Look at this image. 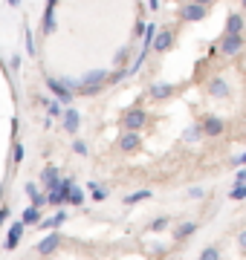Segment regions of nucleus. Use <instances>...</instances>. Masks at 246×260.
Here are the masks:
<instances>
[{
    "mask_svg": "<svg viewBox=\"0 0 246 260\" xmlns=\"http://www.w3.org/2000/svg\"><path fill=\"white\" fill-rule=\"evenodd\" d=\"M145 124H148V110H145V107H131V110L122 113V127H125V130L139 133Z\"/></svg>",
    "mask_w": 246,
    "mask_h": 260,
    "instance_id": "obj_1",
    "label": "nucleus"
},
{
    "mask_svg": "<svg viewBox=\"0 0 246 260\" xmlns=\"http://www.w3.org/2000/svg\"><path fill=\"white\" fill-rule=\"evenodd\" d=\"M243 47H246V38L243 35H223V38H220V44H218V52L223 58H235V55L243 52Z\"/></svg>",
    "mask_w": 246,
    "mask_h": 260,
    "instance_id": "obj_2",
    "label": "nucleus"
},
{
    "mask_svg": "<svg viewBox=\"0 0 246 260\" xmlns=\"http://www.w3.org/2000/svg\"><path fill=\"white\" fill-rule=\"evenodd\" d=\"M44 84H47V90L52 93V99H55V102L61 104V107H73V99H76V95L70 93V90H67L64 84L58 81V78L47 75V78H44Z\"/></svg>",
    "mask_w": 246,
    "mask_h": 260,
    "instance_id": "obj_3",
    "label": "nucleus"
},
{
    "mask_svg": "<svg viewBox=\"0 0 246 260\" xmlns=\"http://www.w3.org/2000/svg\"><path fill=\"white\" fill-rule=\"evenodd\" d=\"M208 15L206 6H197V3H180V9H177V18L182 20V23H200V20Z\"/></svg>",
    "mask_w": 246,
    "mask_h": 260,
    "instance_id": "obj_4",
    "label": "nucleus"
},
{
    "mask_svg": "<svg viewBox=\"0 0 246 260\" xmlns=\"http://www.w3.org/2000/svg\"><path fill=\"white\" fill-rule=\"evenodd\" d=\"M58 121H61V130H64L67 136H76L78 127H81V113L76 107H64L61 116H58Z\"/></svg>",
    "mask_w": 246,
    "mask_h": 260,
    "instance_id": "obj_5",
    "label": "nucleus"
},
{
    "mask_svg": "<svg viewBox=\"0 0 246 260\" xmlns=\"http://www.w3.org/2000/svg\"><path fill=\"white\" fill-rule=\"evenodd\" d=\"M200 127H203V139H218L223 133V119L214 116V113H206L203 121H200Z\"/></svg>",
    "mask_w": 246,
    "mask_h": 260,
    "instance_id": "obj_6",
    "label": "nucleus"
},
{
    "mask_svg": "<svg viewBox=\"0 0 246 260\" xmlns=\"http://www.w3.org/2000/svg\"><path fill=\"white\" fill-rule=\"evenodd\" d=\"M58 249H61V234H58V232H49L44 240H38V246H35V254H38V257H49V254H55Z\"/></svg>",
    "mask_w": 246,
    "mask_h": 260,
    "instance_id": "obj_7",
    "label": "nucleus"
},
{
    "mask_svg": "<svg viewBox=\"0 0 246 260\" xmlns=\"http://www.w3.org/2000/svg\"><path fill=\"white\" fill-rule=\"evenodd\" d=\"M151 49L160 52V55H165L168 49H174V32H171V29H157V35H153V41H151Z\"/></svg>",
    "mask_w": 246,
    "mask_h": 260,
    "instance_id": "obj_8",
    "label": "nucleus"
},
{
    "mask_svg": "<svg viewBox=\"0 0 246 260\" xmlns=\"http://www.w3.org/2000/svg\"><path fill=\"white\" fill-rule=\"evenodd\" d=\"M174 93H177V87L171 81H153L151 87H148V95H151L153 102H165V99H171Z\"/></svg>",
    "mask_w": 246,
    "mask_h": 260,
    "instance_id": "obj_9",
    "label": "nucleus"
},
{
    "mask_svg": "<svg viewBox=\"0 0 246 260\" xmlns=\"http://www.w3.org/2000/svg\"><path fill=\"white\" fill-rule=\"evenodd\" d=\"M23 232H26V225L20 223H12L9 225V234H6V243H3V246H6V251H15L20 246V240H23Z\"/></svg>",
    "mask_w": 246,
    "mask_h": 260,
    "instance_id": "obj_10",
    "label": "nucleus"
},
{
    "mask_svg": "<svg viewBox=\"0 0 246 260\" xmlns=\"http://www.w3.org/2000/svg\"><path fill=\"white\" fill-rule=\"evenodd\" d=\"M206 93L211 95V99H226L229 95V81L223 78V75H214V78L206 84Z\"/></svg>",
    "mask_w": 246,
    "mask_h": 260,
    "instance_id": "obj_11",
    "label": "nucleus"
},
{
    "mask_svg": "<svg viewBox=\"0 0 246 260\" xmlns=\"http://www.w3.org/2000/svg\"><path fill=\"white\" fill-rule=\"evenodd\" d=\"M107 78H110V70L107 67H99V70H90V73H84L81 78H76V84H107ZM110 87V84H107Z\"/></svg>",
    "mask_w": 246,
    "mask_h": 260,
    "instance_id": "obj_12",
    "label": "nucleus"
},
{
    "mask_svg": "<svg viewBox=\"0 0 246 260\" xmlns=\"http://www.w3.org/2000/svg\"><path fill=\"white\" fill-rule=\"evenodd\" d=\"M139 145H142V136H139V133H133V130H125L122 136H119V150H125V153L139 150Z\"/></svg>",
    "mask_w": 246,
    "mask_h": 260,
    "instance_id": "obj_13",
    "label": "nucleus"
},
{
    "mask_svg": "<svg viewBox=\"0 0 246 260\" xmlns=\"http://www.w3.org/2000/svg\"><path fill=\"white\" fill-rule=\"evenodd\" d=\"M243 26H246V20L240 12H232L226 18V26H223V35H243Z\"/></svg>",
    "mask_w": 246,
    "mask_h": 260,
    "instance_id": "obj_14",
    "label": "nucleus"
},
{
    "mask_svg": "<svg viewBox=\"0 0 246 260\" xmlns=\"http://www.w3.org/2000/svg\"><path fill=\"white\" fill-rule=\"evenodd\" d=\"M55 29H58L55 9H52V6H44V18H41V32H44V35H52Z\"/></svg>",
    "mask_w": 246,
    "mask_h": 260,
    "instance_id": "obj_15",
    "label": "nucleus"
},
{
    "mask_svg": "<svg viewBox=\"0 0 246 260\" xmlns=\"http://www.w3.org/2000/svg\"><path fill=\"white\" fill-rule=\"evenodd\" d=\"M41 220H44V208H35V205H29V208H23V214H20V223L26 225H38Z\"/></svg>",
    "mask_w": 246,
    "mask_h": 260,
    "instance_id": "obj_16",
    "label": "nucleus"
},
{
    "mask_svg": "<svg viewBox=\"0 0 246 260\" xmlns=\"http://www.w3.org/2000/svg\"><path fill=\"white\" fill-rule=\"evenodd\" d=\"M197 229H200V225L194 223V220H191V223H180L177 229H174V232H171V237H174L177 243H182V240H189V237L197 232Z\"/></svg>",
    "mask_w": 246,
    "mask_h": 260,
    "instance_id": "obj_17",
    "label": "nucleus"
},
{
    "mask_svg": "<svg viewBox=\"0 0 246 260\" xmlns=\"http://www.w3.org/2000/svg\"><path fill=\"white\" fill-rule=\"evenodd\" d=\"M58 177H61V168H58V165H47L44 171H41V177H38V179H41V185H44V188H49Z\"/></svg>",
    "mask_w": 246,
    "mask_h": 260,
    "instance_id": "obj_18",
    "label": "nucleus"
},
{
    "mask_svg": "<svg viewBox=\"0 0 246 260\" xmlns=\"http://www.w3.org/2000/svg\"><path fill=\"white\" fill-rule=\"evenodd\" d=\"M67 223V211H55L52 214V217H49V220H41V229H44V232H47V229H61V225Z\"/></svg>",
    "mask_w": 246,
    "mask_h": 260,
    "instance_id": "obj_19",
    "label": "nucleus"
},
{
    "mask_svg": "<svg viewBox=\"0 0 246 260\" xmlns=\"http://www.w3.org/2000/svg\"><path fill=\"white\" fill-rule=\"evenodd\" d=\"M87 191L93 194V200H96V203H104V200L110 197V191H107V188H104L102 182H87Z\"/></svg>",
    "mask_w": 246,
    "mask_h": 260,
    "instance_id": "obj_20",
    "label": "nucleus"
},
{
    "mask_svg": "<svg viewBox=\"0 0 246 260\" xmlns=\"http://www.w3.org/2000/svg\"><path fill=\"white\" fill-rule=\"evenodd\" d=\"M153 35H157V23H145V29H142V47L139 49H148L151 52V41H153Z\"/></svg>",
    "mask_w": 246,
    "mask_h": 260,
    "instance_id": "obj_21",
    "label": "nucleus"
},
{
    "mask_svg": "<svg viewBox=\"0 0 246 260\" xmlns=\"http://www.w3.org/2000/svg\"><path fill=\"white\" fill-rule=\"evenodd\" d=\"M23 41H26V55H38V47H35V38H32V26L23 23Z\"/></svg>",
    "mask_w": 246,
    "mask_h": 260,
    "instance_id": "obj_22",
    "label": "nucleus"
},
{
    "mask_svg": "<svg viewBox=\"0 0 246 260\" xmlns=\"http://www.w3.org/2000/svg\"><path fill=\"white\" fill-rule=\"evenodd\" d=\"M182 139H186V142H191V145L203 139V127H200V121H194L191 127H186V133H182Z\"/></svg>",
    "mask_w": 246,
    "mask_h": 260,
    "instance_id": "obj_23",
    "label": "nucleus"
},
{
    "mask_svg": "<svg viewBox=\"0 0 246 260\" xmlns=\"http://www.w3.org/2000/svg\"><path fill=\"white\" fill-rule=\"evenodd\" d=\"M81 203H84V188L73 185L70 188V197H67V205H81Z\"/></svg>",
    "mask_w": 246,
    "mask_h": 260,
    "instance_id": "obj_24",
    "label": "nucleus"
},
{
    "mask_svg": "<svg viewBox=\"0 0 246 260\" xmlns=\"http://www.w3.org/2000/svg\"><path fill=\"white\" fill-rule=\"evenodd\" d=\"M197 260H223V251H220L218 246H206V249L200 251Z\"/></svg>",
    "mask_w": 246,
    "mask_h": 260,
    "instance_id": "obj_25",
    "label": "nucleus"
},
{
    "mask_svg": "<svg viewBox=\"0 0 246 260\" xmlns=\"http://www.w3.org/2000/svg\"><path fill=\"white\" fill-rule=\"evenodd\" d=\"M145 200H151V191H136V194H128V197H125V205L131 208V205L145 203Z\"/></svg>",
    "mask_w": 246,
    "mask_h": 260,
    "instance_id": "obj_26",
    "label": "nucleus"
},
{
    "mask_svg": "<svg viewBox=\"0 0 246 260\" xmlns=\"http://www.w3.org/2000/svg\"><path fill=\"white\" fill-rule=\"evenodd\" d=\"M23 153H26V150H23V145H20L18 139H15V145H12V165L18 168L20 162H23Z\"/></svg>",
    "mask_w": 246,
    "mask_h": 260,
    "instance_id": "obj_27",
    "label": "nucleus"
},
{
    "mask_svg": "<svg viewBox=\"0 0 246 260\" xmlns=\"http://www.w3.org/2000/svg\"><path fill=\"white\" fill-rule=\"evenodd\" d=\"M168 225H171V217H157V220L148 225V232H153V234H157V232H165Z\"/></svg>",
    "mask_w": 246,
    "mask_h": 260,
    "instance_id": "obj_28",
    "label": "nucleus"
},
{
    "mask_svg": "<svg viewBox=\"0 0 246 260\" xmlns=\"http://www.w3.org/2000/svg\"><path fill=\"white\" fill-rule=\"evenodd\" d=\"M229 200H235V203L246 200V185H232V191H229Z\"/></svg>",
    "mask_w": 246,
    "mask_h": 260,
    "instance_id": "obj_29",
    "label": "nucleus"
},
{
    "mask_svg": "<svg viewBox=\"0 0 246 260\" xmlns=\"http://www.w3.org/2000/svg\"><path fill=\"white\" fill-rule=\"evenodd\" d=\"M131 49H133L131 44H128V47H122V49H119V52H116V58H113V64H116V67H122L125 61H128V55H131Z\"/></svg>",
    "mask_w": 246,
    "mask_h": 260,
    "instance_id": "obj_30",
    "label": "nucleus"
},
{
    "mask_svg": "<svg viewBox=\"0 0 246 260\" xmlns=\"http://www.w3.org/2000/svg\"><path fill=\"white\" fill-rule=\"evenodd\" d=\"M87 150H90V148H87L84 139H76V142H73V153H76V156H87Z\"/></svg>",
    "mask_w": 246,
    "mask_h": 260,
    "instance_id": "obj_31",
    "label": "nucleus"
},
{
    "mask_svg": "<svg viewBox=\"0 0 246 260\" xmlns=\"http://www.w3.org/2000/svg\"><path fill=\"white\" fill-rule=\"evenodd\" d=\"M47 110H49V119H58V116H61V110H64V107H61V104H58L55 99H52V102H47Z\"/></svg>",
    "mask_w": 246,
    "mask_h": 260,
    "instance_id": "obj_32",
    "label": "nucleus"
},
{
    "mask_svg": "<svg viewBox=\"0 0 246 260\" xmlns=\"http://www.w3.org/2000/svg\"><path fill=\"white\" fill-rule=\"evenodd\" d=\"M23 194H26L29 203H32V200L38 197V185H35V182H26V185H23Z\"/></svg>",
    "mask_w": 246,
    "mask_h": 260,
    "instance_id": "obj_33",
    "label": "nucleus"
},
{
    "mask_svg": "<svg viewBox=\"0 0 246 260\" xmlns=\"http://www.w3.org/2000/svg\"><path fill=\"white\" fill-rule=\"evenodd\" d=\"M29 205H35V208H47V194H41V191H38V197H35Z\"/></svg>",
    "mask_w": 246,
    "mask_h": 260,
    "instance_id": "obj_34",
    "label": "nucleus"
},
{
    "mask_svg": "<svg viewBox=\"0 0 246 260\" xmlns=\"http://www.w3.org/2000/svg\"><path fill=\"white\" fill-rule=\"evenodd\" d=\"M189 197L191 200H203L206 197V188H189Z\"/></svg>",
    "mask_w": 246,
    "mask_h": 260,
    "instance_id": "obj_35",
    "label": "nucleus"
},
{
    "mask_svg": "<svg viewBox=\"0 0 246 260\" xmlns=\"http://www.w3.org/2000/svg\"><path fill=\"white\" fill-rule=\"evenodd\" d=\"M246 182V168H237V174H235V185H243Z\"/></svg>",
    "mask_w": 246,
    "mask_h": 260,
    "instance_id": "obj_36",
    "label": "nucleus"
},
{
    "mask_svg": "<svg viewBox=\"0 0 246 260\" xmlns=\"http://www.w3.org/2000/svg\"><path fill=\"white\" fill-rule=\"evenodd\" d=\"M9 70H15V73L20 70V55H18V52H15V55L9 58Z\"/></svg>",
    "mask_w": 246,
    "mask_h": 260,
    "instance_id": "obj_37",
    "label": "nucleus"
},
{
    "mask_svg": "<svg viewBox=\"0 0 246 260\" xmlns=\"http://www.w3.org/2000/svg\"><path fill=\"white\" fill-rule=\"evenodd\" d=\"M246 165V153H237L235 159H232V168H243Z\"/></svg>",
    "mask_w": 246,
    "mask_h": 260,
    "instance_id": "obj_38",
    "label": "nucleus"
},
{
    "mask_svg": "<svg viewBox=\"0 0 246 260\" xmlns=\"http://www.w3.org/2000/svg\"><path fill=\"white\" fill-rule=\"evenodd\" d=\"M145 6L151 12H160V6H162V0H145Z\"/></svg>",
    "mask_w": 246,
    "mask_h": 260,
    "instance_id": "obj_39",
    "label": "nucleus"
},
{
    "mask_svg": "<svg viewBox=\"0 0 246 260\" xmlns=\"http://www.w3.org/2000/svg\"><path fill=\"white\" fill-rule=\"evenodd\" d=\"M9 208H3V205H0V229H3V223H6V220H9Z\"/></svg>",
    "mask_w": 246,
    "mask_h": 260,
    "instance_id": "obj_40",
    "label": "nucleus"
},
{
    "mask_svg": "<svg viewBox=\"0 0 246 260\" xmlns=\"http://www.w3.org/2000/svg\"><path fill=\"white\" fill-rule=\"evenodd\" d=\"M191 3H197V6H206V9H208V6H211L214 0H191Z\"/></svg>",
    "mask_w": 246,
    "mask_h": 260,
    "instance_id": "obj_41",
    "label": "nucleus"
},
{
    "mask_svg": "<svg viewBox=\"0 0 246 260\" xmlns=\"http://www.w3.org/2000/svg\"><path fill=\"white\" fill-rule=\"evenodd\" d=\"M6 3H9L12 9H18V6H20V3H23V0H6Z\"/></svg>",
    "mask_w": 246,
    "mask_h": 260,
    "instance_id": "obj_42",
    "label": "nucleus"
},
{
    "mask_svg": "<svg viewBox=\"0 0 246 260\" xmlns=\"http://www.w3.org/2000/svg\"><path fill=\"white\" fill-rule=\"evenodd\" d=\"M58 3H61V0H47V6H52V9H58Z\"/></svg>",
    "mask_w": 246,
    "mask_h": 260,
    "instance_id": "obj_43",
    "label": "nucleus"
},
{
    "mask_svg": "<svg viewBox=\"0 0 246 260\" xmlns=\"http://www.w3.org/2000/svg\"><path fill=\"white\" fill-rule=\"evenodd\" d=\"M180 3H189V0H180Z\"/></svg>",
    "mask_w": 246,
    "mask_h": 260,
    "instance_id": "obj_44",
    "label": "nucleus"
}]
</instances>
